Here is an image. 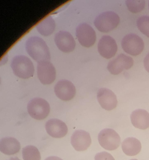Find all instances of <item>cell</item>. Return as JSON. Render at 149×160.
I'll return each instance as SVG.
<instances>
[{"instance_id":"d4e9b609","label":"cell","mask_w":149,"mask_h":160,"mask_svg":"<svg viewBox=\"0 0 149 160\" xmlns=\"http://www.w3.org/2000/svg\"><path fill=\"white\" fill-rule=\"evenodd\" d=\"M45 160H63L57 156H50L48 157Z\"/></svg>"},{"instance_id":"e0dca14e","label":"cell","mask_w":149,"mask_h":160,"mask_svg":"<svg viewBox=\"0 0 149 160\" xmlns=\"http://www.w3.org/2000/svg\"><path fill=\"white\" fill-rule=\"evenodd\" d=\"M20 144L19 141L13 137L2 138L0 142V150L6 155H13L19 151Z\"/></svg>"},{"instance_id":"30bf717a","label":"cell","mask_w":149,"mask_h":160,"mask_svg":"<svg viewBox=\"0 0 149 160\" xmlns=\"http://www.w3.org/2000/svg\"><path fill=\"white\" fill-rule=\"evenodd\" d=\"M54 92L56 96L64 101L72 100L76 94L74 85L68 80H60L54 87Z\"/></svg>"},{"instance_id":"9a60e30c","label":"cell","mask_w":149,"mask_h":160,"mask_svg":"<svg viewBox=\"0 0 149 160\" xmlns=\"http://www.w3.org/2000/svg\"><path fill=\"white\" fill-rule=\"evenodd\" d=\"M45 129L49 135L55 138H62L68 132L67 125L58 119H51L46 123Z\"/></svg>"},{"instance_id":"d6986e66","label":"cell","mask_w":149,"mask_h":160,"mask_svg":"<svg viewBox=\"0 0 149 160\" xmlns=\"http://www.w3.org/2000/svg\"><path fill=\"white\" fill-rule=\"evenodd\" d=\"M56 23L51 16L47 17L40 21L36 28L38 32L43 36L51 35L55 29Z\"/></svg>"},{"instance_id":"277c9868","label":"cell","mask_w":149,"mask_h":160,"mask_svg":"<svg viewBox=\"0 0 149 160\" xmlns=\"http://www.w3.org/2000/svg\"><path fill=\"white\" fill-rule=\"evenodd\" d=\"M50 110L49 103L42 98H33L28 104V111L30 116L38 120L46 118L50 112Z\"/></svg>"},{"instance_id":"603a6c76","label":"cell","mask_w":149,"mask_h":160,"mask_svg":"<svg viewBox=\"0 0 149 160\" xmlns=\"http://www.w3.org/2000/svg\"><path fill=\"white\" fill-rule=\"evenodd\" d=\"M95 160H115L114 157L108 152H106L97 153L95 157Z\"/></svg>"},{"instance_id":"44dd1931","label":"cell","mask_w":149,"mask_h":160,"mask_svg":"<svg viewBox=\"0 0 149 160\" xmlns=\"http://www.w3.org/2000/svg\"><path fill=\"white\" fill-rule=\"evenodd\" d=\"M126 4L130 12L136 13L144 9L145 2L144 0H127L126 1Z\"/></svg>"},{"instance_id":"7c38bea8","label":"cell","mask_w":149,"mask_h":160,"mask_svg":"<svg viewBox=\"0 0 149 160\" xmlns=\"http://www.w3.org/2000/svg\"><path fill=\"white\" fill-rule=\"evenodd\" d=\"M97 99L99 104L105 110L110 111L116 108L118 104L115 93L108 88H102L97 93Z\"/></svg>"},{"instance_id":"7402d4cb","label":"cell","mask_w":149,"mask_h":160,"mask_svg":"<svg viewBox=\"0 0 149 160\" xmlns=\"http://www.w3.org/2000/svg\"><path fill=\"white\" fill-rule=\"evenodd\" d=\"M137 26L139 30L149 38V16H143L137 20Z\"/></svg>"},{"instance_id":"484cf974","label":"cell","mask_w":149,"mask_h":160,"mask_svg":"<svg viewBox=\"0 0 149 160\" xmlns=\"http://www.w3.org/2000/svg\"><path fill=\"white\" fill-rule=\"evenodd\" d=\"M8 160H20L19 158L18 157H12V158H10V159H8Z\"/></svg>"},{"instance_id":"5b68a950","label":"cell","mask_w":149,"mask_h":160,"mask_svg":"<svg viewBox=\"0 0 149 160\" xmlns=\"http://www.w3.org/2000/svg\"><path fill=\"white\" fill-rule=\"evenodd\" d=\"M98 141L101 147L105 149L113 151L118 148L121 144V137L114 130L106 128L98 134Z\"/></svg>"},{"instance_id":"8992f818","label":"cell","mask_w":149,"mask_h":160,"mask_svg":"<svg viewBox=\"0 0 149 160\" xmlns=\"http://www.w3.org/2000/svg\"><path fill=\"white\" fill-rule=\"evenodd\" d=\"M121 46L125 52L132 56H136L143 51L144 44L139 36L134 33H130L123 38Z\"/></svg>"},{"instance_id":"cb8c5ba5","label":"cell","mask_w":149,"mask_h":160,"mask_svg":"<svg viewBox=\"0 0 149 160\" xmlns=\"http://www.w3.org/2000/svg\"><path fill=\"white\" fill-rule=\"evenodd\" d=\"M144 66L145 70L149 73V53L146 55L144 59Z\"/></svg>"},{"instance_id":"7a4b0ae2","label":"cell","mask_w":149,"mask_h":160,"mask_svg":"<svg viewBox=\"0 0 149 160\" xmlns=\"http://www.w3.org/2000/svg\"><path fill=\"white\" fill-rule=\"evenodd\" d=\"M11 67L16 76L28 79L33 76L34 68L30 59L25 56H16L13 58Z\"/></svg>"},{"instance_id":"4fadbf2b","label":"cell","mask_w":149,"mask_h":160,"mask_svg":"<svg viewBox=\"0 0 149 160\" xmlns=\"http://www.w3.org/2000/svg\"><path fill=\"white\" fill-rule=\"evenodd\" d=\"M54 40L59 49L64 53L72 52L75 47V41L68 32H59L55 35Z\"/></svg>"},{"instance_id":"6da1fadb","label":"cell","mask_w":149,"mask_h":160,"mask_svg":"<svg viewBox=\"0 0 149 160\" xmlns=\"http://www.w3.org/2000/svg\"><path fill=\"white\" fill-rule=\"evenodd\" d=\"M26 49L28 55L37 62L50 61L49 48L42 38L37 36L29 38L26 42Z\"/></svg>"},{"instance_id":"ac0fdd59","label":"cell","mask_w":149,"mask_h":160,"mask_svg":"<svg viewBox=\"0 0 149 160\" xmlns=\"http://www.w3.org/2000/svg\"><path fill=\"white\" fill-rule=\"evenodd\" d=\"M141 145L140 141L135 138H126L122 143L123 152L128 156H135L141 150Z\"/></svg>"},{"instance_id":"5bb4252c","label":"cell","mask_w":149,"mask_h":160,"mask_svg":"<svg viewBox=\"0 0 149 160\" xmlns=\"http://www.w3.org/2000/svg\"><path fill=\"white\" fill-rule=\"evenodd\" d=\"M71 144L77 151L86 150L90 146L91 138L90 133L83 130H77L71 137Z\"/></svg>"},{"instance_id":"4316f807","label":"cell","mask_w":149,"mask_h":160,"mask_svg":"<svg viewBox=\"0 0 149 160\" xmlns=\"http://www.w3.org/2000/svg\"><path fill=\"white\" fill-rule=\"evenodd\" d=\"M137 160V159H131V160Z\"/></svg>"},{"instance_id":"83f0119b","label":"cell","mask_w":149,"mask_h":160,"mask_svg":"<svg viewBox=\"0 0 149 160\" xmlns=\"http://www.w3.org/2000/svg\"></svg>"},{"instance_id":"52a82bcc","label":"cell","mask_w":149,"mask_h":160,"mask_svg":"<svg viewBox=\"0 0 149 160\" xmlns=\"http://www.w3.org/2000/svg\"><path fill=\"white\" fill-rule=\"evenodd\" d=\"M76 32L78 40L82 46L89 48L94 44L96 41V33L89 24L85 23L80 24Z\"/></svg>"},{"instance_id":"2e32d148","label":"cell","mask_w":149,"mask_h":160,"mask_svg":"<svg viewBox=\"0 0 149 160\" xmlns=\"http://www.w3.org/2000/svg\"><path fill=\"white\" fill-rule=\"evenodd\" d=\"M130 119L136 128L145 130L149 127V113L144 109H136L131 113Z\"/></svg>"},{"instance_id":"9c48e42d","label":"cell","mask_w":149,"mask_h":160,"mask_svg":"<svg viewBox=\"0 0 149 160\" xmlns=\"http://www.w3.org/2000/svg\"><path fill=\"white\" fill-rule=\"evenodd\" d=\"M37 75L42 84L49 85L53 83L55 80L56 69L49 61L38 62Z\"/></svg>"},{"instance_id":"ffe728a7","label":"cell","mask_w":149,"mask_h":160,"mask_svg":"<svg viewBox=\"0 0 149 160\" xmlns=\"http://www.w3.org/2000/svg\"><path fill=\"white\" fill-rule=\"evenodd\" d=\"M22 156L24 160H41V154L39 150L31 145L23 148Z\"/></svg>"},{"instance_id":"3957f363","label":"cell","mask_w":149,"mask_h":160,"mask_svg":"<svg viewBox=\"0 0 149 160\" xmlns=\"http://www.w3.org/2000/svg\"><path fill=\"white\" fill-rule=\"evenodd\" d=\"M120 22V17L116 13L106 12L97 16L95 19L94 25L99 31L108 32L117 28Z\"/></svg>"},{"instance_id":"8fae6325","label":"cell","mask_w":149,"mask_h":160,"mask_svg":"<svg viewBox=\"0 0 149 160\" xmlns=\"http://www.w3.org/2000/svg\"><path fill=\"white\" fill-rule=\"evenodd\" d=\"M97 48L98 52L102 57L106 59H110L117 53L118 46L113 38L105 35L99 40Z\"/></svg>"},{"instance_id":"ba28073f","label":"cell","mask_w":149,"mask_h":160,"mask_svg":"<svg viewBox=\"0 0 149 160\" xmlns=\"http://www.w3.org/2000/svg\"><path fill=\"white\" fill-rule=\"evenodd\" d=\"M133 64L134 60L132 58L125 54H121L109 62L107 69L112 74L118 75L123 70L130 69Z\"/></svg>"}]
</instances>
